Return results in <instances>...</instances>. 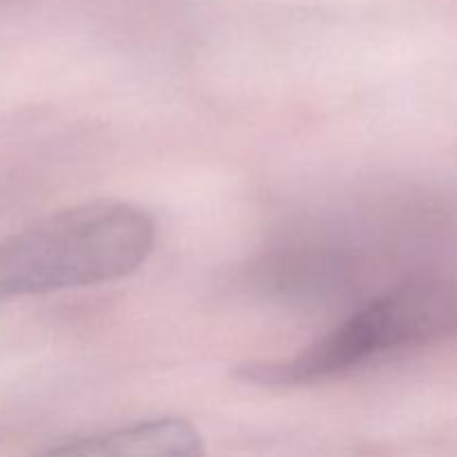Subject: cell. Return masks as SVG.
<instances>
[{
    "mask_svg": "<svg viewBox=\"0 0 457 457\" xmlns=\"http://www.w3.org/2000/svg\"><path fill=\"white\" fill-rule=\"evenodd\" d=\"M154 244V219L128 201L58 210L0 241V302L125 279Z\"/></svg>",
    "mask_w": 457,
    "mask_h": 457,
    "instance_id": "1",
    "label": "cell"
},
{
    "mask_svg": "<svg viewBox=\"0 0 457 457\" xmlns=\"http://www.w3.org/2000/svg\"><path fill=\"white\" fill-rule=\"evenodd\" d=\"M34 457H205V442L195 424L168 415L58 442Z\"/></svg>",
    "mask_w": 457,
    "mask_h": 457,
    "instance_id": "3",
    "label": "cell"
},
{
    "mask_svg": "<svg viewBox=\"0 0 457 457\" xmlns=\"http://www.w3.org/2000/svg\"><path fill=\"white\" fill-rule=\"evenodd\" d=\"M455 335L457 281L420 275L366 303L293 357L250 361L235 375L262 388L306 386L348 373L384 353L411 351Z\"/></svg>",
    "mask_w": 457,
    "mask_h": 457,
    "instance_id": "2",
    "label": "cell"
}]
</instances>
